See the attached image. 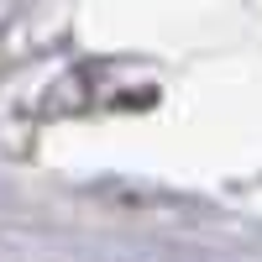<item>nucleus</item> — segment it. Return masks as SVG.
Returning <instances> with one entry per match:
<instances>
[]
</instances>
